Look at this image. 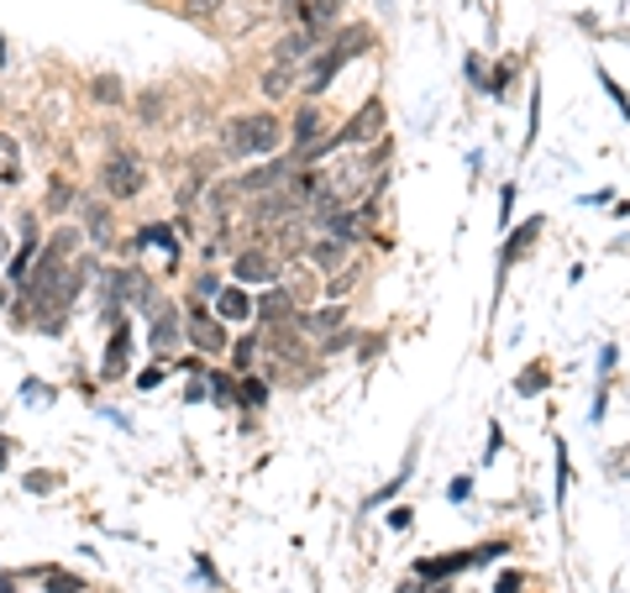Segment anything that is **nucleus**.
Returning <instances> with one entry per match:
<instances>
[{"label":"nucleus","instance_id":"nucleus-16","mask_svg":"<svg viewBox=\"0 0 630 593\" xmlns=\"http://www.w3.org/2000/svg\"><path fill=\"white\" fill-rule=\"evenodd\" d=\"M42 577V589L48 593H85V577L79 573H58V567H38Z\"/></svg>","mask_w":630,"mask_h":593},{"label":"nucleus","instance_id":"nucleus-6","mask_svg":"<svg viewBox=\"0 0 630 593\" xmlns=\"http://www.w3.org/2000/svg\"><path fill=\"white\" fill-rule=\"evenodd\" d=\"M278 263H284V258H268L263 247H253V253H242V258L232 263V274H237L242 284H274V278H278Z\"/></svg>","mask_w":630,"mask_h":593},{"label":"nucleus","instance_id":"nucleus-17","mask_svg":"<svg viewBox=\"0 0 630 593\" xmlns=\"http://www.w3.org/2000/svg\"><path fill=\"white\" fill-rule=\"evenodd\" d=\"M410 473H415V446H410L405 467H400V473H394V478L384 483V488H378V494H373V500H368V510H378V504H384V500H394V494H400V488H405V483H410Z\"/></svg>","mask_w":630,"mask_h":593},{"label":"nucleus","instance_id":"nucleus-30","mask_svg":"<svg viewBox=\"0 0 630 593\" xmlns=\"http://www.w3.org/2000/svg\"><path fill=\"white\" fill-rule=\"evenodd\" d=\"M0 593H17V577L11 573H0Z\"/></svg>","mask_w":630,"mask_h":593},{"label":"nucleus","instance_id":"nucleus-2","mask_svg":"<svg viewBox=\"0 0 630 593\" xmlns=\"http://www.w3.org/2000/svg\"><path fill=\"white\" fill-rule=\"evenodd\" d=\"M226 158H247V152H274L278 148V121L274 116H237L222 137Z\"/></svg>","mask_w":630,"mask_h":593},{"label":"nucleus","instance_id":"nucleus-21","mask_svg":"<svg viewBox=\"0 0 630 593\" xmlns=\"http://www.w3.org/2000/svg\"><path fill=\"white\" fill-rule=\"evenodd\" d=\"M541 389H547V368H541V363H537V368H525L515 378V394H541Z\"/></svg>","mask_w":630,"mask_h":593},{"label":"nucleus","instance_id":"nucleus-4","mask_svg":"<svg viewBox=\"0 0 630 593\" xmlns=\"http://www.w3.org/2000/svg\"><path fill=\"white\" fill-rule=\"evenodd\" d=\"M347 258H353V241L326 237V231H315L311 247H305V263H311L315 274H342V268H347Z\"/></svg>","mask_w":630,"mask_h":593},{"label":"nucleus","instance_id":"nucleus-13","mask_svg":"<svg viewBox=\"0 0 630 593\" xmlns=\"http://www.w3.org/2000/svg\"><path fill=\"white\" fill-rule=\"evenodd\" d=\"M0 185H21V142L0 131Z\"/></svg>","mask_w":630,"mask_h":593},{"label":"nucleus","instance_id":"nucleus-18","mask_svg":"<svg viewBox=\"0 0 630 593\" xmlns=\"http://www.w3.org/2000/svg\"><path fill=\"white\" fill-rule=\"evenodd\" d=\"M315 131H321V111H315V106H305V111H299V121H295V142L305 152L315 148Z\"/></svg>","mask_w":630,"mask_h":593},{"label":"nucleus","instance_id":"nucleus-8","mask_svg":"<svg viewBox=\"0 0 630 593\" xmlns=\"http://www.w3.org/2000/svg\"><path fill=\"white\" fill-rule=\"evenodd\" d=\"M278 278H284V295H289V299H305L315 289V268H311V263H295V258L278 263Z\"/></svg>","mask_w":630,"mask_h":593},{"label":"nucleus","instance_id":"nucleus-12","mask_svg":"<svg viewBox=\"0 0 630 593\" xmlns=\"http://www.w3.org/2000/svg\"><path fill=\"white\" fill-rule=\"evenodd\" d=\"M127 353H131V332H127V326H116V332H111V353H106L100 373H106V378H121V368H127Z\"/></svg>","mask_w":630,"mask_h":593},{"label":"nucleus","instance_id":"nucleus-20","mask_svg":"<svg viewBox=\"0 0 630 593\" xmlns=\"http://www.w3.org/2000/svg\"><path fill=\"white\" fill-rule=\"evenodd\" d=\"M85 226H90L95 241H111V216H106L100 205H85Z\"/></svg>","mask_w":630,"mask_h":593},{"label":"nucleus","instance_id":"nucleus-7","mask_svg":"<svg viewBox=\"0 0 630 593\" xmlns=\"http://www.w3.org/2000/svg\"><path fill=\"white\" fill-rule=\"evenodd\" d=\"M289 185V164H263L253 168V174H242L237 189H247V195H258V189H284Z\"/></svg>","mask_w":630,"mask_h":593},{"label":"nucleus","instance_id":"nucleus-26","mask_svg":"<svg viewBox=\"0 0 630 593\" xmlns=\"http://www.w3.org/2000/svg\"><path fill=\"white\" fill-rule=\"evenodd\" d=\"M242 384H247V389H242V399H247V405H263V384H258V378H242Z\"/></svg>","mask_w":630,"mask_h":593},{"label":"nucleus","instance_id":"nucleus-33","mask_svg":"<svg viewBox=\"0 0 630 593\" xmlns=\"http://www.w3.org/2000/svg\"><path fill=\"white\" fill-rule=\"evenodd\" d=\"M332 6H342V0H332Z\"/></svg>","mask_w":630,"mask_h":593},{"label":"nucleus","instance_id":"nucleus-22","mask_svg":"<svg viewBox=\"0 0 630 593\" xmlns=\"http://www.w3.org/2000/svg\"><path fill=\"white\" fill-rule=\"evenodd\" d=\"M90 95H95V100H106V106H116V100H121V79H111V75H106V79H95Z\"/></svg>","mask_w":630,"mask_h":593},{"label":"nucleus","instance_id":"nucleus-32","mask_svg":"<svg viewBox=\"0 0 630 593\" xmlns=\"http://www.w3.org/2000/svg\"><path fill=\"white\" fill-rule=\"evenodd\" d=\"M400 593H421V589H415V583H405V589H400Z\"/></svg>","mask_w":630,"mask_h":593},{"label":"nucleus","instance_id":"nucleus-10","mask_svg":"<svg viewBox=\"0 0 630 593\" xmlns=\"http://www.w3.org/2000/svg\"><path fill=\"white\" fill-rule=\"evenodd\" d=\"M216 316H222V320H247V316H253V299H247V289L226 284L222 295H216Z\"/></svg>","mask_w":630,"mask_h":593},{"label":"nucleus","instance_id":"nucleus-3","mask_svg":"<svg viewBox=\"0 0 630 593\" xmlns=\"http://www.w3.org/2000/svg\"><path fill=\"white\" fill-rule=\"evenodd\" d=\"M100 189L111 195V200H137L142 189H148V168L137 152H111L106 164H100Z\"/></svg>","mask_w":630,"mask_h":593},{"label":"nucleus","instance_id":"nucleus-28","mask_svg":"<svg viewBox=\"0 0 630 593\" xmlns=\"http://www.w3.org/2000/svg\"><path fill=\"white\" fill-rule=\"evenodd\" d=\"M614 363H620V353H614V347H604V353H599V373H610Z\"/></svg>","mask_w":630,"mask_h":593},{"label":"nucleus","instance_id":"nucleus-27","mask_svg":"<svg viewBox=\"0 0 630 593\" xmlns=\"http://www.w3.org/2000/svg\"><path fill=\"white\" fill-rule=\"evenodd\" d=\"M158 384H164V373H158V368H148V373H142V378H137V389H142V394H148V389H158Z\"/></svg>","mask_w":630,"mask_h":593},{"label":"nucleus","instance_id":"nucleus-15","mask_svg":"<svg viewBox=\"0 0 630 593\" xmlns=\"http://www.w3.org/2000/svg\"><path fill=\"white\" fill-rule=\"evenodd\" d=\"M537 231H541V221H537V216L525 221V231H510V241H504V253H500V268H510V263H515L520 253H525V247L537 241Z\"/></svg>","mask_w":630,"mask_h":593},{"label":"nucleus","instance_id":"nucleus-25","mask_svg":"<svg viewBox=\"0 0 630 593\" xmlns=\"http://www.w3.org/2000/svg\"><path fill=\"white\" fill-rule=\"evenodd\" d=\"M27 488H32V494H53V488H58V473H32V478H27Z\"/></svg>","mask_w":630,"mask_h":593},{"label":"nucleus","instance_id":"nucleus-11","mask_svg":"<svg viewBox=\"0 0 630 593\" xmlns=\"http://www.w3.org/2000/svg\"><path fill=\"white\" fill-rule=\"evenodd\" d=\"M179 342V310H158L152 316V353H174Z\"/></svg>","mask_w":630,"mask_h":593},{"label":"nucleus","instance_id":"nucleus-29","mask_svg":"<svg viewBox=\"0 0 630 593\" xmlns=\"http://www.w3.org/2000/svg\"><path fill=\"white\" fill-rule=\"evenodd\" d=\"M185 11H195V17H200V11H216V0H185Z\"/></svg>","mask_w":630,"mask_h":593},{"label":"nucleus","instance_id":"nucleus-5","mask_svg":"<svg viewBox=\"0 0 630 593\" xmlns=\"http://www.w3.org/2000/svg\"><path fill=\"white\" fill-rule=\"evenodd\" d=\"M185 326H189V342H195L200 353H222V347H226V326L210 316V310H200V305H189Z\"/></svg>","mask_w":630,"mask_h":593},{"label":"nucleus","instance_id":"nucleus-14","mask_svg":"<svg viewBox=\"0 0 630 593\" xmlns=\"http://www.w3.org/2000/svg\"><path fill=\"white\" fill-rule=\"evenodd\" d=\"M258 310H263L268 320H278V326H295V299L284 295V289H268Z\"/></svg>","mask_w":630,"mask_h":593},{"label":"nucleus","instance_id":"nucleus-31","mask_svg":"<svg viewBox=\"0 0 630 593\" xmlns=\"http://www.w3.org/2000/svg\"><path fill=\"white\" fill-rule=\"evenodd\" d=\"M0 473H6V442H0Z\"/></svg>","mask_w":630,"mask_h":593},{"label":"nucleus","instance_id":"nucleus-23","mask_svg":"<svg viewBox=\"0 0 630 593\" xmlns=\"http://www.w3.org/2000/svg\"><path fill=\"white\" fill-rule=\"evenodd\" d=\"M599 85H604V95H610L614 106H620V116H630V100H626V90H620V85H614V79L604 75V69H599Z\"/></svg>","mask_w":630,"mask_h":593},{"label":"nucleus","instance_id":"nucleus-24","mask_svg":"<svg viewBox=\"0 0 630 593\" xmlns=\"http://www.w3.org/2000/svg\"><path fill=\"white\" fill-rule=\"evenodd\" d=\"M253 357H258V336H242L237 342V368H253Z\"/></svg>","mask_w":630,"mask_h":593},{"label":"nucleus","instance_id":"nucleus-19","mask_svg":"<svg viewBox=\"0 0 630 593\" xmlns=\"http://www.w3.org/2000/svg\"><path fill=\"white\" fill-rule=\"evenodd\" d=\"M289 85H295V75H284V69H268V75L258 79V90L268 95V100H278V95H289Z\"/></svg>","mask_w":630,"mask_h":593},{"label":"nucleus","instance_id":"nucleus-9","mask_svg":"<svg viewBox=\"0 0 630 593\" xmlns=\"http://www.w3.org/2000/svg\"><path fill=\"white\" fill-rule=\"evenodd\" d=\"M342 320H347V310H299V316H295V332H299V336H332Z\"/></svg>","mask_w":630,"mask_h":593},{"label":"nucleus","instance_id":"nucleus-1","mask_svg":"<svg viewBox=\"0 0 630 593\" xmlns=\"http://www.w3.org/2000/svg\"><path fill=\"white\" fill-rule=\"evenodd\" d=\"M368 42H373L368 27H347V32H336L332 48H321V63H311V69H305L299 90H305V95H321V90H326V85L336 79V69H342V63H347L353 53H363Z\"/></svg>","mask_w":630,"mask_h":593}]
</instances>
